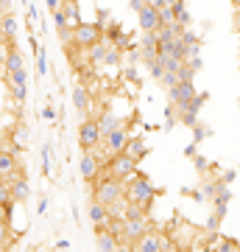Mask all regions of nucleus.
<instances>
[{"label": "nucleus", "instance_id": "obj_1", "mask_svg": "<svg viewBox=\"0 0 240 252\" xmlns=\"http://www.w3.org/2000/svg\"><path fill=\"white\" fill-rule=\"evenodd\" d=\"M123 199L126 202H137V205H142L145 210H151L154 199H157V188L151 185V180H148L145 174H134L132 180L126 182Z\"/></svg>", "mask_w": 240, "mask_h": 252}, {"label": "nucleus", "instance_id": "obj_2", "mask_svg": "<svg viewBox=\"0 0 240 252\" xmlns=\"http://www.w3.org/2000/svg\"><path fill=\"white\" fill-rule=\"evenodd\" d=\"M123 188L126 182L117 180V177H112V174H101L98 180L92 182V202H101V205H112V202H117V199H123Z\"/></svg>", "mask_w": 240, "mask_h": 252}, {"label": "nucleus", "instance_id": "obj_3", "mask_svg": "<svg viewBox=\"0 0 240 252\" xmlns=\"http://www.w3.org/2000/svg\"><path fill=\"white\" fill-rule=\"evenodd\" d=\"M173 250H176V244L170 241V235H165L157 227H151L140 241H134V252H173Z\"/></svg>", "mask_w": 240, "mask_h": 252}, {"label": "nucleus", "instance_id": "obj_4", "mask_svg": "<svg viewBox=\"0 0 240 252\" xmlns=\"http://www.w3.org/2000/svg\"><path fill=\"white\" fill-rule=\"evenodd\" d=\"M104 171L112 174V177H117V180H123V182H129L134 174H140V171H137V160H132L126 152L112 154V157L104 162Z\"/></svg>", "mask_w": 240, "mask_h": 252}, {"label": "nucleus", "instance_id": "obj_5", "mask_svg": "<svg viewBox=\"0 0 240 252\" xmlns=\"http://www.w3.org/2000/svg\"><path fill=\"white\" fill-rule=\"evenodd\" d=\"M101 39H104V26H101V23H84V20H81L79 26L73 28V45H79L81 51L92 48L95 42H101Z\"/></svg>", "mask_w": 240, "mask_h": 252}, {"label": "nucleus", "instance_id": "obj_6", "mask_svg": "<svg viewBox=\"0 0 240 252\" xmlns=\"http://www.w3.org/2000/svg\"><path fill=\"white\" fill-rule=\"evenodd\" d=\"M101 126H98V118H84L79 124V146L81 152H89V149H101Z\"/></svg>", "mask_w": 240, "mask_h": 252}, {"label": "nucleus", "instance_id": "obj_7", "mask_svg": "<svg viewBox=\"0 0 240 252\" xmlns=\"http://www.w3.org/2000/svg\"><path fill=\"white\" fill-rule=\"evenodd\" d=\"M79 171L84 177V182H95L104 174V157L98 154V149H89V152H81V162Z\"/></svg>", "mask_w": 240, "mask_h": 252}, {"label": "nucleus", "instance_id": "obj_8", "mask_svg": "<svg viewBox=\"0 0 240 252\" xmlns=\"http://www.w3.org/2000/svg\"><path fill=\"white\" fill-rule=\"evenodd\" d=\"M126 143H129V129L126 126H120V129H115V132H109V135H104V140H101V149L98 154L104 157V162L112 157V154H120L126 149Z\"/></svg>", "mask_w": 240, "mask_h": 252}, {"label": "nucleus", "instance_id": "obj_9", "mask_svg": "<svg viewBox=\"0 0 240 252\" xmlns=\"http://www.w3.org/2000/svg\"><path fill=\"white\" fill-rule=\"evenodd\" d=\"M168 95L176 112H185L190 107V101L196 98V87H193V81H176L173 87H168Z\"/></svg>", "mask_w": 240, "mask_h": 252}, {"label": "nucleus", "instance_id": "obj_10", "mask_svg": "<svg viewBox=\"0 0 240 252\" xmlns=\"http://www.w3.org/2000/svg\"><path fill=\"white\" fill-rule=\"evenodd\" d=\"M151 221H148V216H137V219H123V241L134 244L140 241L142 235L151 230Z\"/></svg>", "mask_w": 240, "mask_h": 252}, {"label": "nucleus", "instance_id": "obj_11", "mask_svg": "<svg viewBox=\"0 0 240 252\" xmlns=\"http://www.w3.org/2000/svg\"><path fill=\"white\" fill-rule=\"evenodd\" d=\"M17 174H23L20 157L14 152H0V180H11Z\"/></svg>", "mask_w": 240, "mask_h": 252}, {"label": "nucleus", "instance_id": "obj_12", "mask_svg": "<svg viewBox=\"0 0 240 252\" xmlns=\"http://www.w3.org/2000/svg\"><path fill=\"white\" fill-rule=\"evenodd\" d=\"M9 188H11V202H14V205H23V202H28V196H31V185H28L26 174L11 177Z\"/></svg>", "mask_w": 240, "mask_h": 252}, {"label": "nucleus", "instance_id": "obj_13", "mask_svg": "<svg viewBox=\"0 0 240 252\" xmlns=\"http://www.w3.org/2000/svg\"><path fill=\"white\" fill-rule=\"evenodd\" d=\"M137 26H140V31H157L160 28V11L154 9L151 3H145L137 11Z\"/></svg>", "mask_w": 240, "mask_h": 252}, {"label": "nucleus", "instance_id": "obj_14", "mask_svg": "<svg viewBox=\"0 0 240 252\" xmlns=\"http://www.w3.org/2000/svg\"><path fill=\"white\" fill-rule=\"evenodd\" d=\"M95 238H98V252H115L120 244V238L107 227H95Z\"/></svg>", "mask_w": 240, "mask_h": 252}, {"label": "nucleus", "instance_id": "obj_15", "mask_svg": "<svg viewBox=\"0 0 240 252\" xmlns=\"http://www.w3.org/2000/svg\"><path fill=\"white\" fill-rule=\"evenodd\" d=\"M132 160H137V162H142V157L148 154V146H145V140L142 137H129V143H126V149H123Z\"/></svg>", "mask_w": 240, "mask_h": 252}, {"label": "nucleus", "instance_id": "obj_16", "mask_svg": "<svg viewBox=\"0 0 240 252\" xmlns=\"http://www.w3.org/2000/svg\"><path fill=\"white\" fill-rule=\"evenodd\" d=\"M98 126H101V135H109V132H115V129H120L126 124H123V118L115 115V112H104L98 118Z\"/></svg>", "mask_w": 240, "mask_h": 252}, {"label": "nucleus", "instance_id": "obj_17", "mask_svg": "<svg viewBox=\"0 0 240 252\" xmlns=\"http://www.w3.org/2000/svg\"><path fill=\"white\" fill-rule=\"evenodd\" d=\"M73 104H76V109H79L81 115L87 118V109H89V90L84 87V84H76V87H73Z\"/></svg>", "mask_w": 240, "mask_h": 252}, {"label": "nucleus", "instance_id": "obj_18", "mask_svg": "<svg viewBox=\"0 0 240 252\" xmlns=\"http://www.w3.org/2000/svg\"><path fill=\"white\" fill-rule=\"evenodd\" d=\"M89 221H92L95 227H107V221H109L107 205H101V202H92V205H89Z\"/></svg>", "mask_w": 240, "mask_h": 252}, {"label": "nucleus", "instance_id": "obj_19", "mask_svg": "<svg viewBox=\"0 0 240 252\" xmlns=\"http://www.w3.org/2000/svg\"><path fill=\"white\" fill-rule=\"evenodd\" d=\"M62 11H64V20H67V26H79L81 23V14H79V0H64L62 3Z\"/></svg>", "mask_w": 240, "mask_h": 252}, {"label": "nucleus", "instance_id": "obj_20", "mask_svg": "<svg viewBox=\"0 0 240 252\" xmlns=\"http://www.w3.org/2000/svg\"><path fill=\"white\" fill-rule=\"evenodd\" d=\"M23 67H26V56H23V51H17V48H9V56H6V73L23 70Z\"/></svg>", "mask_w": 240, "mask_h": 252}, {"label": "nucleus", "instance_id": "obj_21", "mask_svg": "<svg viewBox=\"0 0 240 252\" xmlns=\"http://www.w3.org/2000/svg\"><path fill=\"white\" fill-rule=\"evenodd\" d=\"M170 9H173V17H176L179 26H187V28H190V11H187V0H176V3H170Z\"/></svg>", "mask_w": 240, "mask_h": 252}, {"label": "nucleus", "instance_id": "obj_22", "mask_svg": "<svg viewBox=\"0 0 240 252\" xmlns=\"http://www.w3.org/2000/svg\"><path fill=\"white\" fill-rule=\"evenodd\" d=\"M0 207H3V213H9V216H11V207H14V202H11L9 180H0Z\"/></svg>", "mask_w": 240, "mask_h": 252}, {"label": "nucleus", "instance_id": "obj_23", "mask_svg": "<svg viewBox=\"0 0 240 252\" xmlns=\"http://www.w3.org/2000/svg\"><path fill=\"white\" fill-rule=\"evenodd\" d=\"M17 36V17L14 14H3V39L11 42Z\"/></svg>", "mask_w": 240, "mask_h": 252}, {"label": "nucleus", "instance_id": "obj_24", "mask_svg": "<svg viewBox=\"0 0 240 252\" xmlns=\"http://www.w3.org/2000/svg\"><path fill=\"white\" fill-rule=\"evenodd\" d=\"M120 62H123V51L117 45H112L109 42V48H107V59H104V64H109V67H120Z\"/></svg>", "mask_w": 240, "mask_h": 252}, {"label": "nucleus", "instance_id": "obj_25", "mask_svg": "<svg viewBox=\"0 0 240 252\" xmlns=\"http://www.w3.org/2000/svg\"><path fill=\"white\" fill-rule=\"evenodd\" d=\"M6 81L9 84H17V87H28V70H14V73H6Z\"/></svg>", "mask_w": 240, "mask_h": 252}, {"label": "nucleus", "instance_id": "obj_26", "mask_svg": "<svg viewBox=\"0 0 240 252\" xmlns=\"http://www.w3.org/2000/svg\"><path fill=\"white\" fill-rule=\"evenodd\" d=\"M56 34H59V42H62L64 48H67V45H73V26L62 23V26H56Z\"/></svg>", "mask_w": 240, "mask_h": 252}, {"label": "nucleus", "instance_id": "obj_27", "mask_svg": "<svg viewBox=\"0 0 240 252\" xmlns=\"http://www.w3.org/2000/svg\"><path fill=\"white\" fill-rule=\"evenodd\" d=\"M6 90H9V95L17 101V104H23V101L28 98V87H17V84H9V81H6Z\"/></svg>", "mask_w": 240, "mask_h": 252}, {"label": "nucleus", "instance_id": "obj_28", "mask_svg": "<svg viewBox=\"0 0 240 252\" xmlns=\"http://www.w3.org/2000/svg\"><path fill=\"white\" fill-rule=\"evenodd\" d=\"M6 247H11V224L3 219L0 221V250H6Z\"/></svg>", "mask_w": 240, "mask_h": 252}, {"label": "nucleus", "instance_id": "obj_29", "mask_svg": "<svg viewBox=\"0 0 240 252\" xmlns=\"http://www.w3.org/2000/svg\"><path fill=\"white\" fill-rule=\"evenodd\" d=\"M193 162H196V171L201 174V177H204L207 171H213V168H215V162H210L207 157H201V154H196V157H193Z\"/></svg>", "mask_w": 240, "mask_h": 252}, {"label": "nucleus", "instance_id": "obj_30", "mask_svg": "<svg viewBox=\"0 0 240 252\" xmlns=\"http://www.w3.org/2000/svg\"><path fill=\"white\" fill-rule=\"evenodd\" d=\"M213 252H240L238 241H232V238H221L218 247H213Z\"/></svg>", "mask_w": 240, "mask_h": 252}, {"label": "nucleus", "instance_id": "obj_31", "mask_svg": "<svg viewBox=\"0 0 240 252\" xmlns=\"http://www.w3.org/2000/svg\"><path fill=\"white\" fill-rule=\"evenodd\" d=\"M157 11H160V26H173V23H176L170 6H162V9H157Z\"/></svg>", "mask_w": 240, "mask_h": 252}, {"label": "nucleus", "instance_id": "obj_32", "mask_svg": "<svg viewBox=\"0 0 240 252\" xmlns=\"http://www.w3.org/2000/svg\"><path fill=\"white\" fill-rule=\"evenodd\" d=\"M36 70H39V76H48V51L45 48H39V54H36Z\"/></svg>", "mask_w": 240, "mask_h": 252}, {"label": "nucleus", "instance_id": "obj_33", "mask_svg": "<svg viewBox=\"0 0 240 252\" xmlns=\"http://www.w3.org/2000/svg\"><path fill=\"white\" fill-rule=\"evenodd\" d=\"M193 129H196V132H193V137H196V140H193V143H198V140H201V137H207L210 135V129H204V126H193Z\"/></svg>", "mask_w": 240, "mask_h": 252}, {"label": "nucleus", "instance_id": "obj_34", "mask_svg": "<svg viewBox=\"0 0 240 252\" xmlns=\"http://www.w3.org/2000/svg\"><path fill=\"white\" fill-rule=\"evenodd\" d=\"M42 118H45V121H56V109L51 107V104H45V107H42Z\"/></svg>", "mask_w": 240, "mask_h": 252}, {"label": "nucleus", "instance_id": "obj_35", "mask_svg": "<svg viewBox=\"0 0 240 252\" xmlns=\"http://www.w3.org/2000/svg\"><path fill=\"white\" fill-rule=\"evenodd\" d=\"M6 56H9V48L6 42H0V70H6Z\"/></svg>", "mask_w": 240, "mask_h": 252}, {"label": "nucleus", "instance_id": "obj_36", "mask_svg": "<svg viewBox=\"0 0 240 252\" xmlns=\"http://www.w3.org/2000/svg\"><path fill=\"white\" fill-rule=\"evenodd\" d=\"M187 64H190V67H193V70H201V54H196V56H190V59H187Z\"/></svg>", "mask_w": 240, "mask_h": 252}, {"label": "nucleus", "instance_id": "obj_37", "mask_svg": "<svg viewBox=\"0 0 240 252\" xmlns=\"http://www.w3.org/2000/svg\"><path fill=\"white\" fill-rule=\"evenodd\" d=\"M9 135H6V132H0V152H9Z\"/></svg>", "mask_w": 240, "mask_h": 252}, {"label": "nucleus", "instance_id": "obj_38", "mask_svg": "<svg viewBox=\"0 0 240 252\" xmlns=\"http://www.w3.org/2000/svg\"><path fill=\"white\" fill-rule=\"evenodd\" d=\"M45 3H48V9H51V14H53V11L62 9V3H64V0H45Z\"/></svg>", "mask_w": 240, "mask_h": 252}, {"label": "nucleus", "instance_id": "obj_39", "mask_svg": "<svg viewBox=\"0 0 240 252\" xmlns=\"http://www.w3.org/2000/svg\"><path fill=\"white\" fill-rule=\"evenodd\" d=\"M115 252H134V244H129V241H120L117 244V250Z\"/></svg>", "mask_w": 240, "mask_h": 252}, {"label": "nucleus", "instance_id": "obj_40", "mask_svg": "<svg viewBox=\"0 0 240 252\" xmlns=\"http://www.w3.org/2000/svg\"><path fill=\"white\" fill-rule=\"evenodd\" d=\"M218 180H221V182H223V185H229V182H232V180H235V171H223V174H221V177H218Z\"/></svg>", "mask_w": 240, "mask_h": 252}, {"label": "nucleus", "instance_id": "obj_41", "mask_svg": "<svg viewBox=\"0 0 240 252\" xmlns=\"http://www.w3.org/2000/svg\"><path fill=\"white\" fill-rule=\"evenodd\" d=\"M45 210H48V199H42V202H39V210H36V213H39V216H42Z\"/></svg>", "mask_w": 240, "mask_h": 252}, {"label": "nucleus", "instance_id": "obj_42", "mask_svg": "<svg viewBox=\"0 0 240 252\" xmlns=\"http://www.w3.org/2000/svg\"><path fill=\"white\" fill-rule=\"evenodd\" d=\"M142 6H145V3H142V0H132V9H134V11H140Z\"/></svg>", "mask_w": 240, "mask_h": 252}, {"label": "nucleus", "instance_id": "obj_43", "mask_svg": "<svg viewBox=\"0 0 240 252\" xmlns=\"http://www.w3.org/2000/svg\"><path fill=\"white\" fill-rule=\"evenodd\" d=\"M173 252H193V247H176Z\"/></svg>", "mask_w": 240, "mask_h": 252}, {"label": "nucleus", "instance_id": "obj_44", "mask_svg": "<svg viewBox=\"0 0 240 252\" xmlns=\"http://www.w3.org/2000/svg\"><path fill=\"white\" fill-rule=\"evenodd\" d=\"M232 6H235V14H240V0H232Z\"/></svg>", "mask_w": 240, "mask_h": 252}, {"label": "nucleus", "instance_id": "obj_45", "mask_svg": "<svg viewBox=\"0 0 240 252\" xmlns=\"http://www.w3.org/2000/svg\"><path fill=\"white\" fill-rule=\"evenodd\" d=\"M0 42H6V39H3V14H0Z\"/></svg>", "mask_w": 240, "mask_h": 252}, {"label": "nucleus", "instance_id": "obj_46", "mask_svg": "<svg viewBox=\"0 0 240 252\" xmlns=\"http://www.w3.org/2000/svg\"><path fill=\"white\" fill-rule=\"evenodd\" d=\"M0 221H3V207H0Z\"/></svg>", "mask_w": 240, "mask_h": 252}, {"label": "nucleus", "instance_id": "obj_47", "mask_svg": "<svg viewBox=\"0 0 240 252\" xmlns=\"http://www.w3.org/2000/svg\"><path fill=\"white\" fill-rule=\"evenodd\" d=\"M23 3H26V6H31V0H23Z\"/></svg>", "mask_w": 240, "mask_h": 252}, {"label": "nucleus", "instance_id": "obj_48", "mask_svg": "<svg viewBox=\"0 0 240 252\" xmlns=\"http://www.w3.org/2000/svg\"><path fill=\"white\" fill-rule=\"evenodd\" d=\"M168 3H176V0H168Z\"/></svg>", "mask_w": 240, "mask_h": 252}]
</instances>
